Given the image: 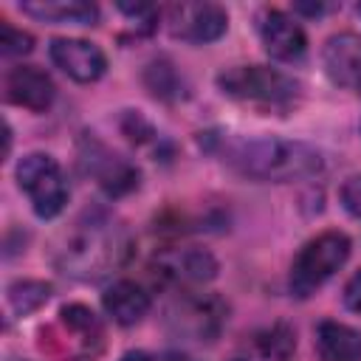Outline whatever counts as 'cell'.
Instances as JSON below:
<instances>
[{
	"instance_id": "cell-1",
	"label": "cell",
	"mask_w": 361,
	"mask_h": 361,
	"mask_svg": "<svg viewBox=\"0 0 361 361\" xmlns=\"http://www.w3.org/2000/svg\"><path fill=\"white\" fill-rule=\"evenodd\" d=\"M130 257V234L102 212L79 217L54 243V265L73 279H102Z\"/></svg>"
},
{
	"instance_id": "cell-2",
	"label": "cell",
	"mask_w": 361,
	"mask_h": 361,
	"mask_svg": "<svg viewBox=\"0 0 361 361\" xmlns=\"http://www.w3.org/2000/svg\"><path fill=\"white\" fill-rule=\"evenodd\" d=\"M226 161L245 178L274 180V183L313 178L324 166V158H322V152L316 147H310L305 141L271 138V135L234 141L226 149Z\"/></svg>"
},
{
	"instance_id": "cell-3",
	"label": "cell",
	"mask_w": 361,
	"mask_h": 361,
	"mask_svg": "<svg viewBox=\"0 0 361 361\" xmlns=\"http://www.w3.org/2000/svg\"><path fill=\"white\" fill-rule=\"evenodd\" d=\"M217 87L237 102L257 107H288L299 96V82L279 68L268 65H237L217 76Z\"/></svg>"
},
{
	"instance_id": "cell-4",
	"label": "cell",
	"mask_w": 361,
	"mask_h": 361,
	"mask_svg": "<svg viewBox=\"0 0 361 361\" xmlns=\"http://www.w3.org/2000/svg\"><path fill=\"white\" fill-rule=\"evenodd\" d=\"M350 257V240L341 231H324L313 237L290 265V293L305 299L322 288Z\"/></svg>"
},
{
	"instance_id": "cell-5",
	"label": "cell",
	"mask_w": 361,
	"mask_h": 361,
	"mask_svg": "<svg viewBox=\"0 0 361 361\" xmlns=\"http://www.w3.org/2000/svg\"><path fill=\"white\" fill-rule=\"evenodd\" d=\"M17 186L28 195L37 217H56L68 203V183L59 164L45 152H28L17 164Z\"/></svg>"
},
{
	"instance_id": "cell-6",
	"label": "cell",
	"mask_w": 361,
	"mask_h": 361,
	"mask_svg": "<svg viewBox=\"0 0 361 361\" xmlns=\"http://www.w3.org/2000/svg\"><path fill=\"white\" fill-rule=\"evenodd\" d=\"M169 34L186 42H214L226 34L228 14L217 3H175L166 8Z\"/></svg>"
},
{
	"instance_id": "cell-7",
	"label": "cell",
	"mask_w": 361,
	"mask_h": 361,
	"mask_svg": "<svg viewBox=\"0 0 361 361\" xmlns=\"http://www.w3.org/2000/svg\"><path fill=\"white\" fill-rule=\"evenodd\" d=\"M226 319V305L217 296H186L169 310V324L195 341H212Z\"/></svg>"
},
{
	"instance_id": "cell-8",
	"label": "cell",
	"mask_w": 361,
	"mask_h": 361,
	"mask_svg": "<svg viewBox=\"0 0 361 361\" xmlns=\"http://www.w3.org/2000/svg\"><path fill=\"white\" fill-rule=\"evenodd\" d=\"M51 59L65 76H71L73 82H82V85L102 79V73L107 71L104 51L87 39H71V37L54 39L51 42Z\"/></svg>"
},
{
	"instance_id": "cell-9",
	"label": "cell",
	"mask_w": 361,
	"mask_h": 361,
	"mask_svg": "<svg viewBox=\"0 0 361 361\" xmlns=\"http://www.w3.org/2000/svg\"><path fill=\"white\" fill-rule=\"evenodd\" d=\"M257 31H259V39H262L265 51L279 62H293L307 48L302 25L279 8H265L257 20Z\"/></svg>"
},
{
	"instance_id": "cell-10",
	"label": "cell",
	"mask_w": 361,
	"mask_h": 361,
	"mask_svg": "<svg viewBox=\"0 0 361 361\" xmlns=\"http://www.w3.org/2000/svg\"><path fill=\"white\" fill-rule=\"evenodd\" d=\"M155 268L166 282L175 285H195L209 282L217 274V262L206 248L183 245V248H166L155 257Z\"/></svg>"
},
{
	"instance_id": "cell-11",
	"label": "cell",
	"mask_w": 361,
	"mask_h": 361,
	"mask_svg": "<svg viewBox=\"0 0 361 361\" xmlns=\"http://www.w3.org/2000/svg\"><path fill=\"white\" fill-rule=\"evenodd\" d=\"M324 73L333 85L347 90H361V37L358 34H336L324 42L322 51Z\"/></svg>"
},
{
	"instance_id": "cell-12",
	"label": "cell",
	"mask_w": 361,
	"mask_h": 361,
	"mask_svg": "<svg viewBox=\"0 0 361 361\" xmlns=\"http://www.w3.org/2000/svg\"><path fill=\"white\" fill-rule=\"evenodd\" d=\"M56 96V87L51 76L37 65H17L6 73V99L17 107L42 113L51 107Z\"/></svg>"
},
{
	"instance_id": "cell-13",
	"label": "cell",
	"mask_w": 361,
	"mask_h": 361,
	"mask_svg": "<svg viewBox=\"0 0 361 361\" xmlns=\"http://www.w3.org/2000/svg\"><path fill=\"white\" fill-rule=\"evenodd\" d=\"M82 161H85L87 172L96 175L99 186H102L104 192H110V195H124V192H130V189L138 186V169L130 166L124 158L113 155L110 149H104V147L96 144V141H93V149H90Z\"/></svg>"
},
{
	"instance_id": "cell-14",
	"label": "cell",
	"mask_w": 361,
	"mask_h": 361,
	"mask_svg": "<svg viewBox=\"0 0 361 361\" xmlns=\"http://www.w3.org/2000/svg\"><path fill=\"white\" fill-rule=\"evenodd\" d=\"M102 305L107 310V316L116 322V324H135L147 316L149 310V293L138 285V282H130V279H118L113 282L104 296H102Z\"/></svg>"
},
{
	"instance_id": "cell-15",
	"label": "cell",
	"mask_w": 361,
	"mask_h": 361,
	"mask_svg": "<svg viewBox=\"0 0 361 361\" xmlns=\"http://www.w3.org/2000/svg\"><path fill=\"white\" fill-rule=\"evenodd\" d=\"M316 350L322 361H361V330L324 319L316 327Z\"/></svg>"
},
{
	"instance_id": "cell-16",
	"label": "cell",
	"mask_w": 361,
	"mask_h": 361,
	"mask_svg": "<svg viewBox=\"0 0 361 361\" xmlns=\"http://www.w3.org/2000/svg\"><path fill=\"white\" fill-rule=\"evenodd\" d=\"M20 11L34 20H45V23L93 25L99 20V8L87 0H25L20 3Z\"/></svg>"
},
{
	"instance_id": "cell-17",
	"label": "cell",
	"mask_w": 361,
	"mask_h": 361,
	"mask_svg": "<svg viewBox=\"0 0 361 361\" xmlns=\"http://www.w3.org/2000/svg\"><path fill=\"white\" fill-rule=\"evenodd\" d=\"M59 324L68 330V336H73L76 353L79 355H96V350L102 347V322L96 319V313L85 305H65L59 310Z\"/></svg>"
},
{
	"instance_id": "cell-18",
	"label": "cell",
	"mask_w": 361,
	"mask_h": 361,
	"mask_svg": "<svg viewBox=\"0 0 361 361\" xmlns=\"http://www.w3.org/2000/svg\"><path fill=\"white\" fill-rule=\"evenodd\" d=\"M6 296H8V307L17 316H28L31 310H37L39 305L48 302L51 285L48 282H39V279H17V282L8 285Z\"/></svg>"
},
{
	"instance_id": "cell-19",
	"label": "cell",
	"mask_w": 361,
	"mask_h": 361,
	"mask_svg": "<svg viewBox=\"0 0 361 361\" xmlns=\"http://www.w3.org/2000/svg\"><path fill=\"white\" fill-rule=\"evenodd\" d=\"M259 350L274 361H288V355L296 350V336L288 324H274L259 336Z\"/></svg>"
},
{
	"instance_id": "cell-20",
	"label": "cell",
	"mask_w": 361,
	"mask_h": 361,
	"mask_svg": "<svg viewBox=\"0 0 361 361\" xmlns=\"http://www.w3.org/2000/svg\"><path fill=\"white\" fill-rule=\"evenodd\" d=\"M34 45L31 34L23 31V28H14L8 20H0V51L6 56H20V54H28Z\"/></svg>"
},
{
	"instance_id": "cell-21",
	"label": "cell",
	"mask_w": 361,
	"mask_h": 361,
	"mask_svg": "<svg viewBox=\"0 0 361 361\" xmlns=\"http://www.w3.org/2000/svg\"><path fill=\"white\" fill-rule=\"evenodd\" d=\"M118 11H121L127 20H133L135 28L144 31V34H149V31L155 28V23H158V8H155V6H147V3H135V6L118 3Z\"/></svg>"
},
{
	"instance_id": "cell-22",
	"label": "cell",
	"mask_w": 361,
	"mask_h": 361,
	"mask_svg": "<svg viewBox=\"0 0 361 361\" xmlns=\"http://www.w3.org/2000/svg\"><path fill=\"white\" fill-rule=\"evenodd\" d=\"M338 197H341V206L347 209V214L361 217V172L350 175V178L341 183Z\"/></svg>"
},
{
	"instance_id": "cell-23",
	"label": "cell",
	"mask_w": 361,
	"mask_h": 361,
	"mask_svg": "<svg viewBox=\"0 0 361 361\" xmlns=\"http://www.w3.org/2000/svg\"><path fill=\"white\" fill-rule=\"evenodd\" d=\"M344 305L353 313H361V271H355L353 279L347 282V288H344Z\"/></svg>"
},
{
	"instance_id": "cell-24",
	"label": "cell",
	"mask_w": 361,
	"mask_h": 361,
	"mask_svg": "<svg viewBox=\"0 0 361 361\" xmlns=\"http://www.w3.org/2000/svg\"><path fill=\"white\" fill-rule=\"evenodd\" d=\"M118 361H152L147 353H141V350H130V353H124Z\"/></svg>"
},
{
	"instance_id": "cell-25",
	"label": "cell",
	"mask_w": 361,
	"mask_h": 361,
	"mask_svg": "<svg viewBox=\"0 0 361 361\" xmlns=\"http://www.w3.org/2000/svg\"><path fill=\"white\" fill-rule=\"evenodd\" d=\"M158 361H192L189 355H180V353H166V355H161Z\"/></svg>"
},
{
	"instance_id": "cell-26",
	"label": "cell",
	"mask_w": 361,
	"mask_h": 361,
	"mask_svg": "<svg viewBox=\"0 0 361 361\" xmlns=\"http://www.w3.org/2000/svg\"><path fill=\"white\" fill-rule=\"evenodd\" d=\"M234 361H243V358H234Z\"/></svg>"
},
{
	"instance_id": "cell-27",
	"label": "cell",
	"mask_w": 361,
	"mask_h": 361,
	"mask_svg": "<svg viewBox=\"0 0 361 361\" xmlns=\"http://www.w3.org/2000/svg\"><path fill=\"white\" fill-rule=\"evenodd\" d=\"M358 14H361V6H358Z\"/></svg>"
}]
</instances>
